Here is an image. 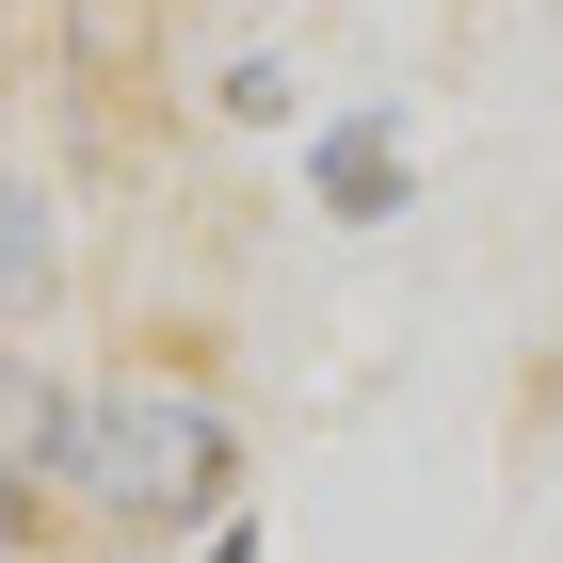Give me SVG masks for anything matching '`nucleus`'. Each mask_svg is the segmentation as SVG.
<instances>
[{"mask_svg":"<svg viewBox=\"0 0 563 563\" xmlns=\"http://www.w3.org/2000/svg\"><path fill=\"white\" fill-rule=\"evenodd\" d=\"M210 113H225V130H290V113H306V81L274 65V48H225V65H210Z\"/></svg>","mask_w":563,"mask_h":563,"instance_id":"4","label":"nucleus"},{"mask_svg":"<svg viewBox=\"0 0 563 563\" xmlns=\"http://www.w3.org/2000/svg\"><path fill=\"white\" fill-rule=\"evenodd\" d=\"M225 499H258V434L210 371L130 354V371H65V434H48V531L97 548H194Z\"/></svg>","mask_w":563,"mask_h":563,"instance_id":"1","label":"nucleus"},{"mask_svg":"<svg viewBox=\"0 0 563 563\" xmlns=\"http://www.w3.org/2000/svg\"><path fill=\"white\" fill-rule=\"evenodd\" d=\"M290 130H306V210L322 225L371 242V225L419 210V113L402 97H339V113H290Z\"/></svg>","mask_w":563,"mask_h":563,"instance_id":"2","label":"nucleus"},{"mask_svg":"<svg viewBox=\"0 0 563 563\" xmlns=\"http://www.w3.org/2000/svg\"><path fill=\"white\" fill-rule=\"evenodd\" d=\"M33 548H48V483L0 451V563H33Z\"/></svg>","mask_w":563,"mask_h":563,"instance_id":"5","label":"nucleus"},{"mask_svg":"<svg viewBox=\"0 0 563 563\" xmlns=\"http://www.w3.org/2000/svg\"><path fill=\"white\" fill-rule=\"evenodd\" d=\"M145 16H258V0H145Z\"/></svg>","mask_w":563,"mask_h":563,"instance_id":"7","label":"nucleus"},{"mask_svg":"<svg viewBox=\"0 0 563 563\" xmlns=\"http://www.w3.org/2000/svg\"><path fill=\"white\" fill-rule=\"evenodd\" d=\"M177 563H274V531H258V499H225V516L194 531V548H177Z\"/></svg>","mask_w":563,"mask_h":563,"instance_id":"6","label":"nucleus"},{"mask_svg":"<svg viewBox=\"0 0 563 563\" xmlns=\"http://www.w3.org/2000/svg\"><path fill=\"white\" fill-rule=\"evenodd\" d=\"M48 306H65V210H48L33 162H0V339L48 322Z\"/></svg>","mask_w":563,"mask_h":563,"instance_id":"3","label":"nucleus"}]
</instances>
